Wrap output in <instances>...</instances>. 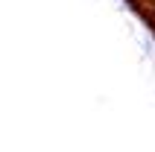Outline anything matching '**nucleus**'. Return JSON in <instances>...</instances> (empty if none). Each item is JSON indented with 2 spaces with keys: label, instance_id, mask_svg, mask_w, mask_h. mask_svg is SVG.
Returning <instances> with one entry per match:
<instances>
[{
  "label": "nucleus",
  "instance_id": "f257e3e1",
  "mask_svg": "<svg viewBox=\"0 0 155 152\" xmlns=\"http://www.w3.org/2000/svg\"><path fill=\"white\" fill-rule=\"evenodd\" d=\"M152 3H155V0H152Z\"/></svg>",
  "mask_w": 155,
  "mask_h": 152
}]
</instances>
